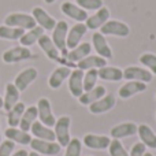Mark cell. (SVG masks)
Wrapping results in <instances>:
<instances>
[{
	"label": "cell",
	"instance_id": "obj_38",
	"mask_svg": "<svg viewBox=\"0 0 156 156\" xmlns=\"http://www.w3.org/2000/svg\"><path fill=\"white\" fill-rule=\"evenodd\" d=\"M65 156H81V141L78 138H71L66 147Z\"/></svg>",
	"mask_w": 156,
	"mask_h": 156
},
{
	"label": "cell",
	"instance_id": "obj_7",
	"mask_svg": "<svg viewBox=\"0 0 156 156\" xmlns=\"http://www.w3.org/2000/svg\"><path fill=\"white\" fill-rule=\"evenodd\" d=\"M37 112H38V118H40V122L43 125L48 127L55 126L56 123V119L54 116V112H52V107H51V101H49L47 97H41L37 101Z\"/></svg>",
	"mask_w": 156,
	"mask_h": 156
},
{
	"label": "cell",
	"instance_id": "obj_4",
	"mask_svg": "<svg viewBox=\"0 0 156 156\" xmlns=\"http://www.w3.org/2000/svg\"><path fill=\"white\" fill-rule=\"evenodd\" d=\"M100 33L103 36H116V37H127L130 34V27L126 23L116 19H108L101 27Z\"/></svg>",
	"mask_w": 156,
	"mask_h": 156
},
{
	"label": "cell",
	"instance_id": "obj_23",
	"mask_svg": "<svg viewBox=\"0 0 156 156\" xmlns=\"http://www.w3.org/2000/svg\"><path fill=\"white\" fill-rule=\"evenodd\" d=\"M19 94H21V92L16 89L14 82L12 83L8 82L5 85V93H4V97H3V108L7 112L19 101Z\"/></svg>",
	"mask_w": 156,
	"mask_h": 156
},
{
	"label": "cell",
	"instance_id": "obj_14",
	"mask_svg": "<svg viewBox=\"0 0 156 156\" xmlns=\"http://www.w3.org/2000/svg\"><path fill=\"white\" fill-rule=\"evenodd\" d=\"M138 126L133 122H125V123H119L111 129L110 134L114 140H121L125 137H132L137 133Z\"/></svg>",
	"mask_w": 156,
	"mask_h": 156
},
{
	"label": "cell",
	"instance_id": "obj_13",
	"mask_svg": "<svg viewBox=\"0 0 156 156\" xmlns=\"http://www.w3.org/2000/svg\"><path fill=\"white\" fill-rule=\"evenodd\" d=\"M108 19H110V10L103 5V7L99 8V10H97L92 16H88V19L85 21L86 22L85 25H86L88 29L97 30V29H100V27H101L103 25L108 21Z\"/></svg>",
	"mask_w": 156,
	"mask_h": 156
},
{
	"label": "cell",
	"instance_id": "obj_22",
	"mask_svg": "<svg viewBox=\"0 0 156 156\" xmlns=\"http://www.w3.org/2000/svg\"><path fill=\"white\" fill-rule=\"evenodd\" d=\"M83 145L90 149H105L110 147V137L99 134H86L83 137Z\"/></svg>",
	"mask_w": 156,
	"mask_h": 156
},
{
	"label": "cell",
	"instance_id": "obj_12",
	"mask_svg": "<svg viewBox=\"0 0 156 156\" xmlns=\"http://www.w3.org/2000/svg\"><path fill=\"white\" fill-rule=\"evenodd\" d=\"M92 44H93V48L99 56L104 58L105 60L112 58V51H111L105 37L100 32L93 33V36H92Z\"/></svg>",
	"mask_w": 156,
	"mask_h": 156
},
{
	"label": "cell",
	"instance_id": "obj_34",
	"mask_svg": "<svg viewBox=\"0 0 156 156\" xmlns=\"http://www.w3.org/2000/svg\"><path fill=\"white\" fill-rule=\"evenodd\" d=\"M97 78H99V73H97L96 69L86 70V73L83 74V92H88L90 89H93L96 86Z\"/></svg>",
	"mask_w": 156,
	"mask_h": 156
},
{
	"label": "cell",
	"instance_id": "obj_20",
	"mask_svg": "<svg viewBox=\"0 0 156 156\" xmlns=\"http://www.w3.org/2000/svg\"><path fill=\"white\" fill-rule=\"evenodd\" d=\"M37 44H38V47H40V48L44 51V54L47 55V58H48V59H51V60H59V58H60L59 49L55 47L54 41H52V38L49 37V36L43 34L40 38H38Z\"/></svg>",
	"mask_w": 156,
	"mask_h": 156
},
{
	"label": "cell",
	"instance_id": "obj_19",
	"mask_svg": "<svg viewBox=\"0 0 156 156\" xmlns=\"http://www.w3.org/2000/svg\"><path fill=\"white\" fill-rule=\"evenodd\" d=\"M70 74H71V70L67 66H59V67H56L48 78L49 88H52V89L60 88V85L65 82V80H67L70 77Z\"/></svg>",
	"mask_w": 156,
	"mask_h": 156
},
{
	"label": "cell",
	"instance_id": "obj_32",
	"mask_svg": "<svg viewBox=\"0 0 156 156\" xmlns=\"http://www.w3.org/2000/svg\"><path fill=\"white\" fill-rule=\"evenodd\" d=\"M99 73V78L104 81H121L123 78V71L121 70L119 67H111V66H104V67L99 69L97 70Z\"/></svg>",
	"mask_w": 156,
	"mask_h": 156
},
{
	"label": "cell",
	"instance_id": "obj_15",
	"mask_svg": "<svg viewBox=\"0 0 156 156\" xmlns=\"http://www.w3.org/2000/svg\"><path fill=\"white\" fill-rule=\"evenodd\" d=\"M116 104V100H115V96L114 94H105L104 97H101L100 100L97 101L92 103L89 105V111L92 114H104V112H108L110 110H112Z\"/></svg>",
	"mask_w": 156,
	"mask_h": 156
},
{
	"label": "cell",
	"instance_id": "obj_24",
	"mask_svg": "<svg viewBox=\"0 0 156 156\" xmlns=\"http://www.w3.org/2000/svg\"><path fill=\"white\" fill-rule=\"evenodd\" d=\"M105 94H107V90H105L104 86H94L90 90L83 92V93L78 97V100H80V103L82 105H90L92 103L100 100L101 97H104Z\"/></svg>",
	"mask_w": 156,
	"mask_h": 156
},
{
	"label": "cell",
	"instance_id": "obj_26",
	"mask_svg": "<svg viewBox=\"0 0 156 156\" xmlns=\"http://www.w3.org/2000/svg\"><path fill=\"white\" fill-rule=\"evenodd\" d=\"M4 136L7 137V140L18 143L21 145H29L30 141H32V136L29 133L23 132L21 129H16V127H8V129H5Z\"/></svg>",
	"mask_w": 156,
	"mask_h": 156
},
{
	"label": "cell",
	"instance_id": "obj_31",
	"mask_svg": "<svg viewBox=\"0 0 156 156\" xmlns=\"http://www.w3.org/2000/svg\"><path fill=\"white\" fill-rule=\"evenodd\" d=\"M37 116H38L37 107H34V105H30V107H27L26 110H25L23 115H22L21 122H19L21 130H23V132H29L30 127H32V125L34 123L36 119H37Z\"/></svg>",
	"mask_w": 156,
	"mask_h": 156
},
{
	"label": "cell",
	"instance_id": "obj_39",
	"mask_svg": "<svg viewBox=\"0 0 156 156\" xmlns=\"http://www.w3.org/2000/svg\"><path fill=\"white\" fill-rule=\"evenodd\" d=\"M15 148V143L10 140H5L0 143V156H11Z\"/></svg>",
	"mask_w": 156,
	"mask_h": 156
},
{
	"label": "cell",
	"instance_id": "obj_9",
	"mask_svg": "<svg viewBox=\"0 0 156 156\" xmlns=\"http://www.w3.org/2000/svg\"><path fill=\"white\" fill-rule=\"evenodd\" d=\"M37 76H38V71L37 69L34 67H27L25 70H22L18 76L15 77L14 80V85L16 86L19 92H23L27 89V86L30 85L32 82H34L37 80Z\"/></svg>",
	"mask_w": 156,
	"mask_h": 156
},
{
	"label": "cell",
	"instance_id": "obj_17",
	"mask_svg": "<svg viewBox=\"0 0 156 156\" xmlns=\"http://www.w3.org/2000/svg\"><path fill=\"white\" fill-rule=\"evenodd\" d=\"M60 10L66 16H69V18L74 19L77 22H83L88 19V12L85 10H82L81 7H78L77 4H74V3L65 2L60 5Z\"/></svg>",
	"mask_w": 156,
	"mask_h": 156
},
{
	"label": "cell",
	"instance_id": "obj_45",
	"mask_svg": "<svg viewBox=\"0 0 156 156\" xmlns=\"http://www.w3.org/2000/svg\"><path fill=\"white\" fill-rule=\"evenodd\" d=\"M144 156H154V155H152L151 152H145V155H144Z\"/></svg>",
	"mask_w": 156,
	"mask_h": 156
},
{
	"label": "cell",
	"instance_id": "obj_18",
	"mask_svg": "<svg viewBox=\"0 0 156 156\" xmlns=\"http://www.w3.org/2000/svg\"><path fill=\"white\" fill-rule=\"evenodd\" d=\"M147 90V83L145 82H140V81H129L125 85H122L118 90L119 97L122 99H130L132 96L141 92Z\"/></svg>",
	"mask_w": 156,
	"mask_h": 156
},
{
	"label": "cell",
	"instance_id": "obj_29",
	"mask_svg": "<svg viewBox=\"0 0 156 156\" xmlns=\"http://www.w3.org/2000/svg\"><path fill=\"white\" fill-rule=\"evenodd\" d=\"M43 34H44L43 27L36 26V27H33V29H30V30H26V32L23 33V36L19 38V43H21L22 47L29 48V47H32L33 44L37 43L38 38H40Z\"/></svg>",
	"mask_w": 156,
	"mask_h": 156
},
{
	"label": "cell",
	"instance_id": "obj_41",
	"mask_svg": "<svg viewBox=\"0 0 156 156\" xmlns=\"http://www.w3.org/2000/svg\"><path fill=\"white\" fill-rule=\"evenodd\" d=\"M27 154H29V152H27L26 149H19V151H16L15 154H12L11 156H27Z\"/></svg>",
	"mask_w": 156,
	"mask_h": 156
},
{
	"label": "cell",
	"instance_id": "obj_16",
	"mask_svg": "<svg viewBox=\"0 0 156 156\" xmlns=\"http://www.w3.org/2000/svg\"><path fill=\"white\" fill-rule=\"evenodd\" d=\"M83 74L82 70L76 69L69 77V90L74 97H80L83 93Z\"/></svg>",
	"mask_w": 156,
	"mask_h": 156
},
{
	"label": "cell",
	"instance_id": "obj_3",
	"mask_svg": "<svg viewBox=\"0 0 156 156\" xmlns=\"http://www.w3.org/2000/svg\"><path fill=\"white\" fill-rule=\"evenodd\" d=\"M70 116L63 115L60 116L59 119H56V123H55V137H56V141L60 147H67L69 143H70Z\"/></svg>",
	"mask_w": 156,
	"mask_h": 156
},
{
	"label": "cell",
	"instance_id": "obj_42",
	"mask_svg": "<svg viewBox=\"0 0 156 156\" xmlns=\"http://www.w3.org/2000/svg\"><path fill=\"white\" fill-rule=\"evenodd\" d=\"M27 156H40V155H38L37 152H34V151H33V152H30V154H27Z\"/></svg>",
	"mask_w": 156,
	"mask_h": 156
},
{
	"label": "cell",
	"instance_id": "obj_28",
	"mask_svg": "<svg viewBox=\"0 0 156 156\" xmlns=\"http://www.w3.org/2000/svg\"><path fill=\"white\" fill-rule=\"evenodd\" d=\"M137 134L140 136L141 143H143L145 147L156 149V134L148 125H145V123L140 125L137 129Z\"/></svg>",
	"mask_w": 156,
	"mask_h": 156
},
{
	"label": "cell",
	"instance_id": "obj_5",
	"mask_svg": "<svg viewBox=\"0 0 156 156\" xmlns=\"http://www.w3.org/2000/svg\"><path fill=\"white\" fill-rule=\"evenodd\" d=\"M32 58V51L26 47H12V48L7 49V51L3 52L2 59L4 63L8 65H12V63H18V62H23Z\"/></svg>",
	"mask_w": 156,
	"mask_h": 156
},
{
	"label": "cell",
	"instance_id": "obj_8",
	"mask_svg": "<svg viewBox=\"0 0 156 156\" xmlns=\"http://www.w3.org/2000/svg\"><path fill=\"white\" fill-rule=\"evenodd\" d=\"M32 16L34 18L36 23H37V26L43 27L44 30H48V32H51V30H54V27L56 26V19L52 18L51 15H49L48 12H47L44 8L41 7H34L32 10Z\"/></svg>",
	"mask_w": 156,
	"mask_h": 156
},
{
	"label": "cell",
	"instance_id": "obj_44",
	"mask_svg": "<svg viewBox=\"0 0 156 156\" xmlns=\"http://www.w3.org/2000/svg\"><path fill=\"white\" fill-rule=\"evenodd\" d=\"M0 108H3V97L0 96Z\"/></svg>",
	"mask_w": 156,
	"mask_h": 156
},
{
	"label": "cell",
	"instance_id": "obj_27",
	"mask_svg": "<svg viewBox=\"0 0 156 156\" xmlns=\"http://www.w3.org/2000/svg\"><path fill=\"white\" fill-rule=\"evenodd\" d=\"M105 65H107V60H105L104 58L99 56V55H89V56L83 58L82 60H80L77 66L80 70L85 71V70H90V69L99 70V69L104 67Z\"/></svg>",
	"mask_w": 156,
	"mask_h": 156
},
{
	"label": "cell",
	"instance_id": "obj_30",
	"mask_svg": "<svg viewBox=\"0 0 156 156\" xmlns=\"http://www.w3.org/2000/svg\"><path fill=\"white\" fill-rule=\"evenodd\" d=\"M25 110H26V105L22 101H18L10 111L7 112V123L10 127H16L19 126V122H21V118L23 115Z\"/></svg>",
	"mask_w": 156,
	"mask_h": 156
},
{
	"label": "cell",
	"instance_id": "obj_40",
	"mask_svg": "<svg viewBox=\"0 0 156 156\" xmlns=\"http://www.w3.org/2000/svg\"><path fill=\"white\" fill-rule=\"evenodd\" d=\"M147 152V147L143 143H136L132 147V151H130L129 156H144Z\"/></svg>",
	"mask_w": 156,
	"mask_h": 156
},
{
	"label": "cell",
	"instance_id": "obj_43",
	"mask_svg": "<svg viewBox=\"0 0 156 156\" xmlns=\"http://www.w3.org/2000/svg\"><path fill=\"white\" fill-rule=\"evenodd\" d=\"M44 2H45L47 4H52V3H55L56 0H44Z\"/></svg>",
	"mask_w": 156,
	"mask_h": 156
},
{
	"label": "cell",
	"instance_id": "obj_46",
	"mask_svg": "<svg viewBox=\"0 0 156 156\" xmlns=\"http://www.w3.org/2000/svg\"><path fill=\"white\" fill-rule=\"evenodd\" d=\"M0 143H2V133H0Z\"/></svg>",
	"mask_w": 156,
	"mask_h": 156
},
{
	"label": "cell",
	"instance_id": "obj_21",
	"mask_svg": "<svg viewBox=\"0 0 156 156\" xmlns=\"http://www.w3.org/2000/svg\"><path fill=\"white\" fill-rule=\"evenodd\" d=\"M92 52V45L89 43H81L80 45H77L76 48L70 49L66 55V59L69 60V63H78L80 60H82L83 58L89 56Z\"/></svg>",
	"mask_w": 156,
	"mask_h": 156
},
{
	"label": "cell",
	"instance_id": "obj_1",
	"mask_svg": "<svg viewBox=\"0 0 156 156\" xmlns=\"http://www.w3.org/2000/svg\"><path fill=\"white\" fill-rule=\"evenodd\" d=\"M4 25L5 26H11V27H18V29H22L25 32L37 26L34 18L30 14H25V12L8 14L4 18Z\"/></svg>",
	"mask_w": 156,
	"mask_h": 156
},
{
	"label": "cell",
	"instance_id": "obj_6",
	"mask_svg": "<svg viewBox=\"0 0 156 156\" xmlns=\"http://www.w3.org/2000/svg\"><path fill=\"white\" fill-rule=\"evenodd\" d=\"M34 152L38 155H45V156H55L60 152L62 147L55 141H45V140H38V138H32L29 144Z\"/></svg>",
	"mask_w": 156,
	"mask_h": 156
},
{
	"label": "cell",
	"instance_id": "obj_35",
	"mask_svg": "<svg viewBox=\"0 0 156 156\" xmlns=\"http://www.w3.org/2000/svg\"><path fill=\"white\" fill-rule=\"evenodd\" d=\"M140 63L144 65L152 74H156V55L151 52H145L140 56Z\"/></svg>",
	"mask_w": 156,
	"mask_h": 156
},
{
	"label": "cell",
	"instance_id": "obj_2",
	"mask_svg": "<svg viewBox=\"0 0 156 156\" xmlns=\"http://www.w3.org/2000/svg\"><path fill=\"white\" fill-rule=\"evenodd\" d=\"M67 33H69V25L66 21H58L56 26L52 30V41H54L55 47L59 49V52H62L63 56L67 55Z\"/></svg>",
	"mask_w": 156,
	"mask_h": 156
},
{
	"label": "cell",
	"instance_id": "obj_11",
	"mask_svg": "<svg viewBox=\"0 0 156 156\" xmlns=\"http://www.w3.org/2000/svg\"><path fill=\"white\" fill-rule=\"evenodd\" d=\"M152 73L148 69L137 67V66H130V67L125 69L123 78L129 81H140V82H151L152 81Z\"/></svg>",
	"mask_w": 156,
	"mask_h": 156
},
{
	"label": "cell",
	"instance_id": "obj_37",
	"mask_svg": "<svg viewBox=\"0 0 156 156\" xmlns=\"http://www.w3.org/2000/svg\"><path fill=\"white\" fill-rule=\"evenodd\" d=\"M77 5L82 10H99L103 7V0H77Z\"/></svg>",
	"mask_w": 156,
	"mask_h": 156
},
{
	"label": "cell",
	"instance_id": "obj_10",
	"mask_svg": "<svg viewBox=\"0 0 156 156\" xmlns=\"http://www.w3.org/2000/svg\"><path fill=\"white\" fill-rule=\"evenodd\" d=\"M86 32H88V27H86V25L83 22H78L73 27H70L67 33V41H66L67 49H73L77 45H80L81 40L86 34Z\"/></svg>",
	"mask_w": 156,
	"mask_h": 156
},
{
	"label": "cell",
	"instance_id": "obj_36",
	"mask_svg": "<svg viewBox=\"0 0 156 156\" xmlns=\"http://www.w3.org/2000/svg\"><path fill=\"white\" fill-rule=\"evenodd\" d=\"M108 151H110V156H129L127 151L119 140H111Z\"/></svg>",
	"mask_w": 156,
	"mask_h": 156
},
{
	"label": "cell",
	"instance_id": "obj_25",
	"mask_svg": "<svg viewBox=\"0 0 156 156\" xmlns=\"http://www.w3.org/2000/svg\"><path fill=\"white\" fill-rule=\"evenodd\" d=\"M30 130H32V134L36 138H38V140H45V141H55L56 140L54 130H52L51 127L43 125L38 121H36L32 125Z\"/></svg>",
	"mask_w": 156,
	"mask_h": 156
},
{
	"label": "cell",
	"instance_id": "obj_33",
	"mask_svg": "<svg viewBox=\"0 0 156 156\" xmlns=\"http://www.w3.org/2000/svg\"><path fill=\"white\" fill-rule=\"evenodd\" d=\"M25 30L18 29V27H11V26H0V38L3 40H19L23 36Z\"/></svg>",
	"mask_w": 156,
	"mask_h": 156
}]
</instances>
